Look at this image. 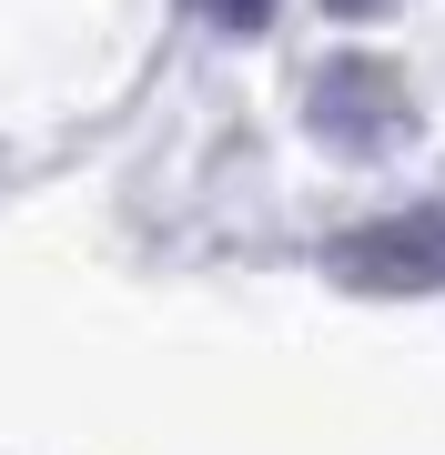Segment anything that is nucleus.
Segmentation results:
<instances>
[{
	"label": "nucleus",
	"instance_id": "1",
	"mask_svg": "<svg viewBox=\"0 0 445 455\" xmlns=\"http://www.w3.org/2000/svg\"><path fill=\"white\" fill-rule=\"evenodd\" d=\"M304 132L345 163H375V152H405L415 142V101L385 61H324L304 92Z\"/></svg>",
	"mask_w": 445,
	"mask_h": 455
},
{
	"label": "nucleus",
	"instance_id": "2",
	"mask_svg": "<svg viewBox=\"0 0 445 455\" xmlns=\"http://www.w3.org/2000/svg\"><path fill=\"white\" fill-rule=\"evenodd\" d=\"M334 283L345 293H445V203L354 223L334 243Z\"/></svg>",
	"mask_w": 445,
	"mask_h": 455
},
{
	"label": "nucleus",
	"instance_id": "3",
	"mask_svg": "<svg viewBox=\"0 0 445 455\" xmlns=\"http://www.w3.org/2000/svg\"><path fill=\"white\" fill-rule=\"evenodd\" d=\"M203 20H213V31H264L274 20V0H193Z\"/></svg>",
	"mask_w": 445,
	"mask_h": 455
},
{
	"label": "nucleus",
	"instance_id": "4",
	"mask_svg": "<svg viewBox=\"0 0 445 455\" xmlns=\"http://www.w3.org/2000/svg\"><path fill=\"white\" fill-rule=\"evenodd\" d=\"M324 11H345V20H364V11H385V0H324Z\"/></svg>",
	"mask_w": 445,
	"mask_h": 455
}]
</instances>
